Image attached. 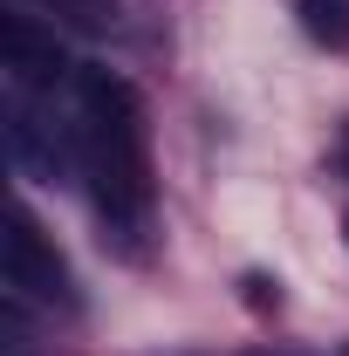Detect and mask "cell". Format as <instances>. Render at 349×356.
I'll return each instance as SVG.
<instances>
[{
    "label": "cell",
    "instance_id": "obj_1",
    "mask_svg": "<svg viewBox=\"0 0 349 356\" xmlns=\"http://www.w3.org/2000/svg\"><path fill=\"white\" fill-rule=\"evenodd\" d=\"M76 103H83V172L96 185V206L117 233H144L151 220V158H144V103L124 76L110 69H83L76 76Z\"/></svg>",
    "mask_w": 349,
    "mask_h": 356
},
{
    "label": "cell",
    "instance_id": "obj_2",
    "mask_svg": "<svg viewBox=\"0 0 349 356\" xmlns=\"http://www.w3.org/2000/svg\"><path fill=\"white\" fill-rule=\"evenodd\" d=\"M7 288H21V295H35V302H76V281H69L62 254L48 247V233L28 220V213L7 220Z\"/></svg>",
    "mask_w": 349,
    "mask_h": 356
},
{
    "label": "cell",
    "instance_id": "obj_3",
    "mask_svg": "<svg viewBox=\"0 0 349 356\" xmlns=\"http://www.w3.org/2000/svg\"><path fill=\"white\" fill-rule=\"evenodd\" d=\"M0 48H7V69H14L21 83H55V76H69V55L55 42V28L28 21V14H7V21H0Z\"/></svg>",
    "mask_w": 349,
    "mask_h": 356
},
{
    "label": "cell",
    "instance_id": "obj_4",
    "mask_svg": "<svg viewBox=\"0 0 349 356\" xmlns=\"http://www.w3.org/2000/svg\"><path fill=\"white\" fill-rule=\"evenodd\" d=\"M302 28L322 48H349V0H302Z\"/></svg>",
    "mask_w": 349,
    "mask_h": 356
},
{
    "label": "cell",
    "instance_id": "obj_5",
    "mask_svg": "<svg viewBox=\"0 0 349 356\" xmlns=\"http://www.w3.org/2000/svg\"><path fill=\"white\" fill-rule=\"evenodd\" d=\"M240 288H247V309H281V288H274V281H267V274H247V281H240Z\"/></svg>",
    "mask_w": 349,
    "mask_h": 356
},
{
    "label": "cell",
    "instance_id": "obj_6",
    "mask_svg": "<svg viewBox=\"0 0 349 356\" xmlns=\"http://www.w3.org/2000/svg\"><path fill=\"white\" fill-rule=\"evenodd\" d=\"M336 158H343V172H349V124H343V144H336Z\"/></svg>",
    "mask_w": 349,
    "mask_h": 356
},
{
    "label": "cell",
    "instance_id": "obj_7",
    "mask_svg": "<svg viewBox=\"0 0 349 356\" xmlns=\"http://www.w3.org/2000/svg\"><path fill=\"white\" fill-rule=\"evenodd\" d=\"M343 233H349V213H343Z\"/></svg>",
    "mask_w": 349,
    "mask_h": 356
}]
</instances>
